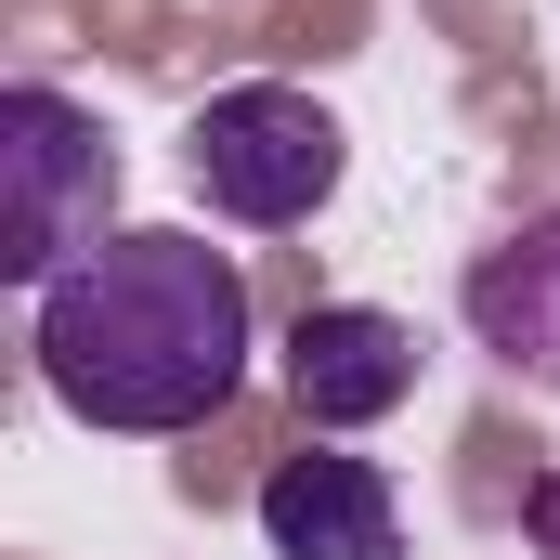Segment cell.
Segmentation results:
<instances>
[{"label":"cell","mask_w":560,"mask_h":560,"mask_svg":"<svg viewBox=\"0 0 560 560\" xmlns=\"http://www.w3.org/2000/svg\"><path fill=\"white\" fill-rule=\"evenodd\" d=\"M535 535H548V548H560V482H548V495H535Z\"/></svg>","instance_id":"cell-7"},{"label":"cell","mask_w":560,"mask_h":560,"mask_svg":"<svg viewBox=\"0 0 560 560\" xmlns=\"http://www.w3.org/2000/svg\"><path fill=\"white\" fill-rule=\"evenodd\" d=\"M261 535L275 560H392L405 548V495L378 456H339V443H300L261 469Z\"/></svg>","instance_id":"cell-5"},{"label":"cell","mask_w":560,"mask_h":560,"mask_svg":"<svg viewBox=\"0 0 560 560\" xmlns=\"http://www.w3.org/2000/svg\"><path fill=\"white\" fill-rule=\"evenodd\" d=\"M339 170H352V131H339L313 92H287V79H235V92H209V105L183 118V183H196L222 222H248V235L313 222V209L339 196Z\"/></svg>","instance_id":"cell-3"},{"label":"cell","mask_w":560,"mask_h":560,"mask_svg":"<svg viewBox=\"0 0 560 560\" xmlns=\"http://www.w3.org/2000/svg\"><path fill=\"white\" fill-rule=\"evenodd\" d=\"M248 326L261 300L235 248H209L196 222H118L79 275L39 287L26 352L79 430H209L248 392Z\"/></svg>","instance_id":"cell-1"},{"label":"cell","mask_w":560,"mask_h":560,"mask_svg":"<svg viewBox=\"0 0 560 560\" xmlns=\"http://www.w3.org/2000/svg\"><path fill=\"white\" fill-rule=\"evenodd\" d=\"M469 339L509 365V378H548L560 392V222H522L469 261Z\"/></svg>","instance_id":"cell-6"},{"label":"cell","mask_w":560,"mask_h":560,"mask_svg":"<svg viewBox=\"0 0 560 560\" xmlns=\"http://www.w3.org/2000/svg\"><path fill=\"white\" fill-rule=\"evenodd\" d=\"M105 209H118V131L66 105L52 79H13L0 92V275L39 300L105 248Z\"/></svg>","instance_id":"cell-2"},{"label":"cell","mask_w":560,"mask_h":560,"mask_svg":"<svg viewBox=\"0 0 560 560\" xmlns=\"http://www.w3.org/2000/svg\"><path fill=\"white\" fill-rule=\"evenodd\" d=\"M418 326L405 313H378V300H313L300 313V339H287V405L300 430H378L392 405H418Z\"/></svg>","instance_id":"cell-4"}]
</instances>
